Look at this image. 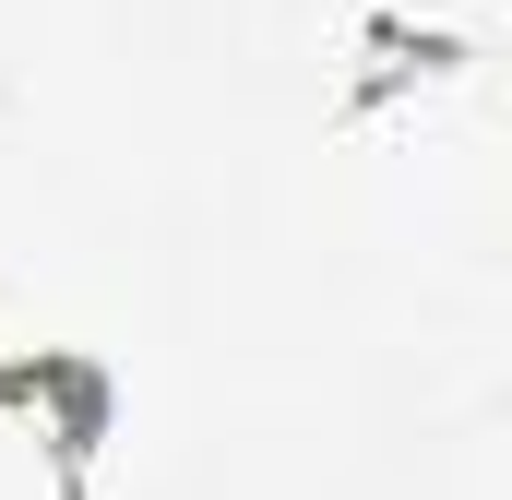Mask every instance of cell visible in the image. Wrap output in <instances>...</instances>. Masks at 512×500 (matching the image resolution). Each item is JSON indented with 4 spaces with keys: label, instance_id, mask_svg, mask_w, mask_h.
<instances>
[{
    "label": "cell",
    "instance_id": "2",
    "mask_svg": "<svg viewBox=\"0 0 512 500\" xmlns=\"http://www.w3.org/2000/svg\"><path fill=\"white\" fill-rule=\"evenodd\" d=\"M465 60H477L465 24H429V12H405V0H370V12H358V84H346V120H382L405 84H453Z\"/></svg>",
    "mask_w": 512,
    "mask_h": 500
},
{
    "label": "cell",
    "instance_id": "1",
    "mask_svg": "<svg viewBox=\"0 0 512 500\" xmlns=\"http://www.w3.org/2000/svg\"><path fill=\"white\" fill-rule=\"evenodd\" d=\"M36 417H48L60 500H96V453L120 441V370L96 346H36Z\"/></svg>",
    "mask_w": 512,
    "mask_h": 500
}]
</instances>
